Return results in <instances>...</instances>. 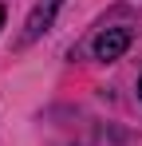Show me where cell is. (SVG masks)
Here are the masks:
<instances>
[{
	"mask_svg": "<svg viewBox=\"0 0 142 146\" xmlns=\"http://www.w3.org/2000/svg\"><path fill=\"white\" fill-rule=\"evenodd\" d=\"M126 48H130V28H107V32H99V36H95V44H91L95 59H103V63L118 59Z\"/></svg>",
	"mask_w": 142,
	"mask_h": 146,
	"instance_id": "1",
	"label": "cell"
},
{
	"mask_svg": "<svg viewBox=\"0 0 142 146\" xmlns=\"http://www.w3.org/2000/svg\"><path fill=\"white\" fill-rule=\"evenodd\" d=\"M59 4L63 0H40L36 8H32V16H28V24H24V44H32V40H40L51 20H55V12H59Z\"/></svg>",
	"mask_w": 142,
	"mask_h": 146,
	"instance_id": "2",
	"label": "cell"
},
{
	"mask_svg": "<svg viewBox=\"0 0 142 146\" xmlns=\"http://www.w3.org/2000/svg\"><path fill=\"white\" fill-rule=\"evenodd\" d=\"M0 28H4V4H0Z\"/></svg>",
	"mask_w": 142,
	"mask_h": 146,
	"instance_id": "3",
	"label": "cell"
},
{
	"mask_svg": "<svg viewBox=\"0 0 142 146\" xmlns=\"http://www.w3.org/2000/svg\"><path fill=\"white\" fill-rule=\"evenodd\" d=\"M138 99H142V79H138Z\"/></svg>",
	"mask_w": 142,
	"mask_h": 146,
	"instance_id": "4",
	"label": "cell"
}]
</instances>
